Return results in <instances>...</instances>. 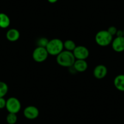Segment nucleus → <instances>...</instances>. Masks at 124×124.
<instances>
[{
  "label": "nucleus",
  "instance_id": "nucleus-9",
  "mask_svg": "<svg viewBox=\"0 0 124 124\" xmlns=\"http://www.w3.org/2000/svg\"><path fill=\"white\" fill-rule=\"evenodd\" d=\"M112 48L115 52H122L124 51V37L115 38L111 43Z\"/></svg>",
  "mask_w": 124,
  "mask_h": 124
},
{
  "label": "nucleus",
  "instance_id": "nucleus-21",
  "mask_svg": "<svg viewBox=\"0 0 124 124\" xmlns=\"http://www.w3.org/2000/svg\"><path fill=\"white\" fill-rule=\"evenodd\" d=\"M47 1H48L49 3H52V4H54V3H55L56 2L58 1V0H47Z\"/></svg>",
  "mask_w": 124,
  "mask_h": 124
},
{
  "label": "nucleus",
  "instance_id": "nucleus-2",
  "mask_svg": "<svg viewBox=\"0 0 124 124\" xmlns=\"http://www.w3.org/2000/svg\"><path fill=\"white\" fill-rule=\"evenodd\" d=\"M46 48L49 55L57 56L63 51V42L59 39H52L49 40Z\"/></svg>",
  "mask_w": 124,
  "mask_h": 124
},
{
  "label": "nucleus",
  "instance_id": "nucleus-20",
  "mask_svg": "<svg viewBox=\"0 0 124 124\" xmlns=\"http://www.w3.org/2000/svg\"><path fill=\"white\" fill-rule=\"evenodd\" d=\"M116 35L117 37H124L123 31H122V30H117Z\"/></svg>",
  "mask_w": 124,
  "mask_h": 124
},
{
  "label": "nucleus",
  "instance_id": "nucleus-12",
  "mask_svg": "<svg viewBox=\"0 0 124 124\" xmlns=\"http://www.w3.org/2000/svg\"><path fill=\"white\" fill-rule=\"evenodd\" d=\"M114 85L117 90L124 92V74H119L114 78Z\"/></svg>",
  "mask_w": 124,
  "mask_h": 124
},
{
  "label": "nucleus",
  "instance_id": "nucleus-4",
  "mask_svg": "<svg viewBox=\"0 0 124 124\" xmlns=\"http://www.w3.org/2000/svg\"><path fill=\"white\" fill-rule=\"evenodd\" d=\"M6 108L9 113L17 114L21 110V102L16 97H10L6 101Z\"/></svg>",
  "mask_w": 124,
  "mask_h": 124
},
{
  "label": "nucleus",
  "instance_id": "nucleus-19",
  "mask_svg": "<svg viewBox=\"0 0 124 124\" xmlns=\"http://www.w3.org/2000/svg\"><path fill=\"white\" fill-rule=\"evenodd\" d=\"M6 101L4 97H0V109L6 108Z\"/></svg>",
  "mask_w": 124,
  "mask_h": 124
},
{
  "label": "nucleus",
  "instance_id": "nucleus-14",
  "mask_svg": "<svg viewBox=\"0 0 124 124\" xmlns=\"http://www.w3.org/2000/svg\"><path fill=\"white\" fill-rule=\"evenodd\" d=\"M63 46L66 51L73 52V51L77 46H76V43L74 41L71 40H66L65 42H63Z\"/></svg>",
  "mask_w": 124,
  "mask_h": 124
},
{
  "label": "nucleus",
  "instance_id": "nucleus-13",
  "mask_svg": "<svg viewBox=\"0 0 124 124\" xmlns=\"http://www.w3.org/2000/svg\"><path fill=\"white\" fill-rule=\"evenodd\" d=\"M10 20L9 16L4 13H0V27L6 29L10 26Z\"/></svg>",
  "mask_w": 124,
  "mask_h": 124
},
{
  "label": "nucleus",
  "instance_id": "nucleus-5",
  "mask_svg": "<svg viewBox=\"0 0 124 124\" xmlns=\"http://www.w3.org/2000/svg\"><path fill=\"white\" fill-rule=\"evenodd\" d=\"M49 54L46 47L37 46L34 50L32 53V58L35 62L37 63H42L46 61L48 57Z\"/></svg>",
  "mask_w": 124,
  "mask_h": 124
},
{
  "label": "nucleus",
  "instance_id": "nucleus-8",
  "mask_svg": "<svg viewBox=\"0 0 124 124\" xmlns=\"http://www.w3.org/2000/svg\"><path fill=\"white\" fill-rule=\"evenodd\" d=\"M108 73L107 68L105 65H99L96 66L93 71V75L97 79H102L107 76Z\"/></svg>",
  "mask_w": 124,
  "mask_h": 124
},
{
  "label": "nucleus",
  "instance_id": "nucleus-16",
  "mask_svg": "<svg viewBox=\"0 0 124 124\" xmlns=\"http://www.w3.org/2000/svg\"><path fill=\"white\" fill-rule=\"evenodd\" d=\"M18 117L16 114L10 113L8 114L6 117V121L8 124H15L17 122Z\"/></svg>",
  "mask_w": 124,
  "mask_h": 124
},
{
  "label": "nucleus",
  "instance_id": "nucleus-7",
  "mask_svg": "<svg viewBox=\"0 0 124 124\" xmlns=\"http://www.w3.org/2000/svg\"><path fill=\"white\" fill-rule=\"evenodd\" d=\"M23 114L26 119L33 120L37 119L39 117V109L35 106H27L24 109Z\"/></svg>",
  "mask_w": 124,
  "mask_h": 124
},
{
  "label": "nucleus",
  "instance_id": "nucleus-3",
  "mask_svg": "<svg viewBox=\"0 0 124 124\" xmlns=\"http://www.w3.org/2000/svg\"><path fill=\"white\" fill-rule=\"evenodd\" d=\"M113 37L109 34L107 30L99 31L95 37L96 43L99 46L105 47L111 44Z\"/></svg>",
  "mask_w": 124,
  "mask_h": 124
},
{
  "label": "nucleus",
  "instance_id": "nucleus-18",
  "mask_svg": "<svg viewBox=\"0 0 124 124\" xmlns=\"http://www.w3.org/2000/svg\"><path fill=\"white\" fill-rule=\"evenodd\" d=\"M108 32L112 35V36H114L116 35L117 33V29L116 27L115 26H110L109 28L108 29Z\"/></svg>",
  "mask_w": 124,
  "mask_h": 124
},
{
  "label": "nucleus",
  "instance_id": "nucleus-17",
  "mask_svg": "<svg viewBox=\"0 0 124 124\" xmlns=\"http://www.w3.org/2000/svg\"><path fill=\"white\" fill-rule=\"evenodd\" d=\"M49 42V40L45 37H41L37 41V45L39 47H46L47 43Z\"/></svg>",
  "mask_w": 124,
  "mask_h": 124
},
{
  "label": "nucleus",
  "instance_id": "nucleus-10",
  "mask_svg": "<svg viewBox=\"0 0 124 124\" xmlns=\"http://www.w3.org/2000/svg\"><path fill=\"white\" fill-rule=\"evenodd\" d=\"M88 63L85 60H76L72 67L77 72H83L88 69Z\"/></svg>",
  "mask_w": 124,
  "mask_h": 124
},
{
  "label": "nucleus",
  "instance_id": "nucleus-11",
  "mask_svg": "<svg viewBox=\"0 0 124 124\" xmlns=\"http://www.w3.org/2000/svg\"><path fill=\"white\" fill-rule=\"evenodd\" d=\"M20 33L16 29H10L7 32L6 38L9 41L11 42L16 41L20 39Z\"/></svg>",
  "mask_w": 124,
  "mask_h": 124
},
{
  "label": "nucleus",
  "instance_id": "nucleus-1",
  "mask_svg": "<svg viewBox=\"0 0 124 124\" xmlns=\"http://www.w3.org/2000/svg\"><path fill=\"white\" fill-rule=\"evenodd\" d=\"M56 60L57 63L62 67L71 68L73 66L76 58L72 52L65 50L57 56Z\"/></svg>",
  "mask_w": 124,
  "mask_h": 124
},
{
  "label": "nucleus",
  "instance_id": "nucleus-6",
  "mask_svg": "<svg viewBox=\"0 0 124 124\" xmlns=\"http://www.w3.org/2000/svg\"><path fill=\"white\" fill-rule=\"evenodd\" d=\"M72 53L76 60H86L89 55L88 49L83 46H77Z\"/></svg>",
  "mask_w": 124,
  "mask_h": 124
},
{
  "label": "nucleus",
  "instance_id": "nucleus-22",
  "mask_svg": "<svg viewBox=\"0 0 124 124\" xmlns=\"http://www.w3.org/2000/svg\"><path fill=\"white\" fill-rule=\"evenodd\" d=\"M123 33H124V30H123Z\"/></svg>",
  "mask_w": 124,
  "mask_h": 124
},
{
  "label": "nucleus",
  "instance_id": "nucleus-15",
  "mask_svg": "<svg viewBox=\"0 0 124 124\" xmlns=\"http://www.w3.org/2000/svg\"><path fill=\"white\" fill-rule=\"evenodd\" d=\"M8 86L5 82L0 81V97H4L8 92Z\"/></svg>",
  "mask_w": 124,
  "mask_h": 124
}]
</instances>
